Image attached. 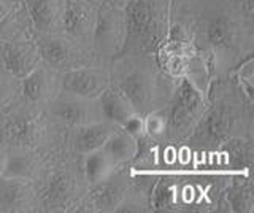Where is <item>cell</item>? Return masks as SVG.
<instances>
[{"mask_svg":"<svg viewBox=\"0 0 254 213\" xmlns=\"http://www.w3.org/2000/svg\"><path fill=\"white\" fill-rule=\"evenodd\" d=\"M108 70L111 84L129 99L140 116L165 107L181 81L164 72L156 54H118Z\"/></svg>","mask_w":254,"mask_h":213,"instance_id":"4","label":"cell"},{"mask_svg":"<svg viewBox=\"0 0 254 213\" xmlns=\"http://www.w3.org/2000/svg\"><path fill=\"white\" fill-rule=\"evenodd\" d=\"M145 121V134L149 136L157 143H164L169 140V113H167V107H162L159 110L148 113L143 116Z\"/></svg>","mask_w":254,"mask_h":213,"instance_id":"30","label":"cell"},{"mask_svg":"<svg viewBox=\"0 0 254 213\" xmlns=\"http://www.w3.org/2000/svg\"><path fill=\"white\" fill-rule=\"evenodd\" d=\"M0 213H40L34 183L21 178L0 177Z\"/></svg>","mask_w":254,"mask_h":213,"instance_id":"18","label":"cell"},{"mask_svg":"<svg viewBox=\"0 0 254 213\" xmlns=\"http://www.w3.org/2000/svg\"><path fill=\"white\" fill-rule=\"evenodd\" d=\"M254 139H232L211 153L202 154V167L226 173L253 172Z\"/></svg>","mask_w":254,"mask_h":213,"instance_id":"15","label":"cell"},{"mask_svg":"<svg viewBox=\"0 0 254 213\" xmlns=\"http://www.w3.org/2000/svg\"><path fill=\"white\" fill-rule=\"evenodd\" d=\"M121 128L129 134V136H132L135 140H138L143 134H145V121H143V116H140L138 113L133 115L132 118H129Z\"/></svg>","mask_w":254,"mask_h":213,"instance_id":"32","label":"cell"},{"mask_svg":"<svg viewBox=\"0 0 254 213\" xmlns=\"http://www.w3.org/2000/svg\"><path fill=\"white\" fill-rule=\"evenodd\" d=\"M172 0H127L121 54H156L170 29Z\"/></svg>","mask_w":254,"mask_h":213,"instance_id":"7","label":"cell"},{"mask_svg":"<svg viewBox=\"0 0 254 213\" xmlns=\"http://www.w3.org/2000/svg\"><path fill=\"white\" fill-rule=\"evenodd\" d=\"M103 149L113 157L118 165L130 164L135 153H137V140L129 136L123 128H118L111 136L107 143L103 145Z\"/></svg>","mask_w":254,"mask_h":213,"instance_id":"28","label":"cell"},{"mask_svg":"<svg viewBox=\"0 0 254 213\" xmlns=\"http://www.w3.org/2000/svg\"><path fill=\"white\" fill-rule=\"evenodd\" d=\"M45 110L56 123L68 131L105 120L99 99H86L67 91H59Z\"/></svg>","mask_w":254,"mask_h":213,"instance_id":"14","label":"cell"},{"mask_svg":"<svg viewBox=\"0 0 254 213\" xmlns=\"http://www.w3.org/2000/svg\"><path fill=\"white\" fill-rule=\"evenodd\" d=\"M110 84L108 67H81L61 73V91L86 99H99Z\"/></svg>","mask_w":254,"mask_h":213,"instance_id":"17","label":"cell"},{"mask_svg":"<svg viewBox=\"0 0 254 213\" xmlns=\"http://www.w3.org/2000/svg\"><path fill=\"white\" fill-rule=\"evenodd\" d=\"M61 91V73L43 62L21 78L19 99L38 107H46Z\"/></svg>","mask_w":254,"mask_h":213,"instance_id":"16","label":"cell"},{"mask_svg":"<svg viewBox=\"0 0 254 213\" xmlns=\"http://www.w3.org/2000/svg\"><path fill=\"white\" fill-rule=\"evenodd\" d=\"M165 107L169 113V140L186 142L208 107V99L189 81L181 80Z\"/></svg>","mask_w":254,"mask_h":213,"instance_id":"10","label":"cell"},{"mask_svg":"<svg viewBox=\"0 0 254 213\" xmlns=\"http://www.w3.org/2000/svg\"><path fill=\"white\" fill-rule=\"evenodd\" d=\"M5 167H6V148L0 146V177L3 175Z\"/></svg>","mask_w":254,"mask_h":213,"instance_id":"33","label":"cell"},{"mask_svg":"<svg viewBox=\"0 0 254 213\" xmlns=\"http://www.w3.org/2000/svg\"><path fill=\"white\" fill-rule=\"evenodd\" d=\"M35 37L42 62L59 73L81 67H108L110 64L92 46L78 42L62 30L53 34H35Z\"/></svg>","mask_w":254,"mask_h":213,"instance_id":"9","label":"cell"},{"mask_svg":"<svg viewBox=\"0 0 254 213\" xmlns=\"http://www.w3.org/2000/svg\"><path fill=\"white\" fill-rule=\"evenodd\" d=\"M29 27L32 24L22 0H0V40Z\"/></svg>","mask_w":254,"mask_h":213,"instance_id":"26","label":"cell"},{"mask_svg":"<svg viewBox=\"0 0 254 213\" xmlns=\"http://www.w3.org/2000/svg\"><path fill=\"white\" fill-rule=\"evenodd\" d=\"M224 199L230 213L254 212V181L253 172L232 173L224 189Z\"/></svg>","mask_w":254,"mask_h":213,"instance_id":"24","label":"cell"},{"mask_svg":"<svg viewBox=\"0 0 254 213\" xmlns=\"http://www.w3.org/2000/svg\"><path fill=\"white\" fill-rule=\"evenodd\" d=\"M126 42L124 10L108 2H100L92 34V48L105 61L121 54Z\"/></svg>","mask_w":254,"mask_h":213,"instance_id":"13","label":"cell"},{"mask_svg":"<svg viewBox=\"0 0 254 213\" xmlns=\"http://www.w3.org/2000/svg\"><path fill=\"white\" fill-rule=\"evenodd\" d=\"M35 34L61 32L67 0H22Z\"/></svg>","mask_w":254,"mask_h":213,"instance_id":"20","label":"cell"},{"mask_svg":"<svg viewBox=\"0 0 254 213\" xmlns=\"http://www.w3.org/2000/svg\"><path fill=\"white\" fill-rule=\"evenodd\" d=\"M167 38H188L213 78L254 58V8L242 0H172Z\"/></svg>","mask_w":254,"mask_h":213,"instance_id":"1","label":"cell"},{"mask_svg":"<svg viewBox=\"0 0 254 213\" xmlns=\"http://www.w3.org/2000/svg\"><path fill=\"white\" fill-rule=\"evenodd\" d=\"M86 2H89V3H95V5H99V3H100V0H86Z\"/></svg>","mask_w":254,"mask_h":213,"instance_id":"35","label":"cell"},{"mask_svg":"<svg viewBox=\"0 0 254 213\" xmlns=\"http://www.w3.org/2000/svg\"><path fill=\"white\" fill-rule=\"evenodd\" d=\"M100 2H108L111 5H115V6H119V8H123L124 10V6L127 3V0H100Z\"/></svg>","mask_w":254,"mask_h":213,"instance_id":"34","label":"cell"},{"mask_svg":"<svg viewBox=\"0 0 254 213\" xmlns=\"http://www.w3.org/2000/svg\"><path fill=\"white\" fill-rule=\"evenodd\" d=\"M232 139H254V100L232 75L213 78L208 107L185 143L195 153H211Z\"/></svg>","mask_w":254,"mask_h":213,"instance_id":"2","label":"cell"},{"mask_svg":"<svg viewBox=\"0 0 254 213\" xmlns=\"http://www.w3.org/2000/svg\"><path fill=\"white\" fill-rule=\"evenodd\" d=\"M119 128L115 123L108 120H102L97 123H91L75 128L70 131L68 136V151L78 156H86L87 153H92L95 149L103 148L107 140L113 136L115 131Z\"/></svg>","mask_w":254,"mask_h":213,"instance_id":"21","label":"cell"},{"mask_svg":"<svg viewBox=\"0 0 254 213\" xmlns=\"http://www.w3.org/2000/svg\"><path fill=\"white\" fill-rule=\"evenodd\" d=\"M21 80L14 78L11 73L0 66V112L5 110L11 102L19 96Z\"/></svg>","mask_w":254,"mask_h":213,"instance_id":"31","label":"cell"},{"mask_svg":"<svg viewBox=\"0 0 254 213\" xmlns=\"http://www.w3.org/2000/svg\"><path fill=\"white\" fill-rule=\"evenodd\" d=\"M230 175L213 169L159 173L151 193V213H230L224 199Z\"/></svg>","mask_w":254,"mask_h":213,"instance_id":"3","label":"cell"},{"mask_svg":"<svg viewBox=\"0 0 254 213\" xmlns=\"http://www.w3.org/2000/svg\"><path fill=\"white\" fill-rule=\"evenodd\" d=\"M70 131L56 123L45 107L16 97L0 112V146H24L53 153L67 148Z\"/></svg>","mask_w":254,"mask_h":213,"instance_id":"5","label":"cell"},{"mask_svg":"<svg viewBox=\"0 0 254 213\" xmlns=\"http://www.w3.org/2000/svg\"><path fill=\"white\" fill-rule=\"evenodd\" d=\"M130 167L121 165L113 175L87 186L73 213H118L129 188Z\"/></svg>","mask_w":254,"mask_h":213,"instance_id":"11","label":"cell"},{"mask_svg":"<svg viewBox=\"0 0 254 213\" xmlns=\"http://www.w3.org/2000/svg\"><path fill=\"white\" fill-rule=\"evenodd\" d=\"M99 5L86 0H67L64 13L62 32L76 38L78 42L92 46V34L95 27Z\"/></svg>","mask_w":254,"mask_h":213,"instance_id":"19","label":"cell"},{"mask_svg":"<svg viewBox=\"0 0 254 213\" xmlns=\"http://www.w3.org/2000/svg\"><path fill=\"white\" fill-rule=\"evenodd\" d=\"M119 167H121V165H118L113 157H111L103 148L95 149V151L83 156L84 177L89 185H94V183H97V181L108 178L110 175H113Z\"/></svg>","mask_w":254,"mask_h":213,"instance_id":"27","label":"cell"},{"mask_svg":"<svg viewBox=\"0 0 254 213\" xmlns=\"http://www.w3.org/2000/svg\"><path fill=\"white\" fill-rule=\"evenodd\" d=\"M130 167V165H129ZM159 173L141 172L130 167L129 188L126 199L118 209V213H151V193Z\"/></svg>","mask_w":254,"mask_h":213,"instance_id":"23","label":"cell"},{"mask_svg":"<svg viewBox=\"0 0 254 213\" xmlns=\"http://www.w3.org/2000/svg\"><path fill=\"white\" fill-rule=\"evenodd\" d=\"M40 213H73L87 191L83 156L68 148L53 151L34 181Z\"/></svg>","mask_w":254,"mask_h":213,"instance_id":"6","label":"cell"},{"mask_svg":"<svg viewBox=\"0 0 254 213\" xmlns=\"http://www.w3.org/2000/svg\"><path fill=\"white\" fill-rule=\"evenodd\" d=\"M99 102L103 112V118L111 123H115L119 128H121L129 118L137 115L129 99H127L119 89H116L113 84H110L108 88L102 92Z\"/></svg>","mask_w":254,"mask_h":213,"instance_id":"25","label":"cell"},{"mask_svg":"<svg viewBox=\"0 0 254 213\" xmlns=\"http://www.w3.org/2000/svg\"><path fill=\"white\" fill-rule=\"evenodd\" d=\"M159 148H161V143L143 134L137 140V153L129 165L135 170L159 173Z\"/></svg>","mask_w":254,"mask_h":213,"instance_id":"29","label":"cell"},{"mask_svg":"<svg viewBox=\"0 0 254 213\" xmlns=\"http://www.w3.org/2000/svg\"><path fill=\"white\" fill-rule=\"evenodd\" d=\"M40 62L42 54L32 27L0 40V66L18 80L32 72Z\"/></svg>","mask_w":254,"mask_h":213,"instance_id":"12","label":"cell"},{"mask_svg":"<svg viewBox=\"0 0 254 213\" xmlns=\"http://www.w3.org/2000/svg\"><path fill=\"white\" fill-rule=\"evenodd\" d=\"M50 154L51 153H42L38 149L24 146L6 148V167L3 175L27 180L34 183L43 169L46 157Z\"/></svg>","mask_w":254,"mask_h":213,"instance_id":"22","label":"cell"},{"mask_svg":"<svg viewBox=\"0 0 254 213\" xmlns=\"http://www.w3.org/2000/svg\"><path fill=\"white\" fill-rule=\"evenodd\" d=\"M156 59L165 73L186 80L208 99V89L213 75L203 54L188 38H165V42L156 51Z\"/></svg>","mask_w":254,"mask_h":213,"instance_id":"8","label":"cell"}]
</instances>
